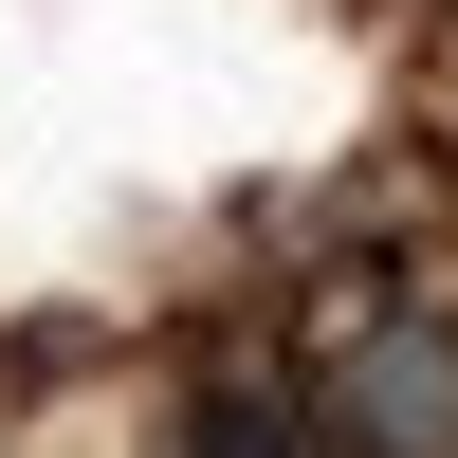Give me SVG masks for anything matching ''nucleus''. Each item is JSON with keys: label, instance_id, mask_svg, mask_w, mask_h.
Here are the masks:
<instances>
[{"label": "nucleus", "instance_id": "nucleus-1", "mask_svg": "<svg viewBox=\"0 0 458 458\" xmlns=\"http://www.w3.org/2000/svg\"><path fill=\"white\" fill-rule=\"evenodd\" d=\"M330 422H349L367 458H458V330L386 312V330L349 349V386H330Z\"/></svg>", "mask_w": 458, "mask_h": 458}, {"label": "nucleus", "instance_id": "nucleus-2", "mask_svg": "<svg viewBox=\"0 0 458 458\" xmlns=\"http://www.w3.org/2000/svg\"><path fill=\"white\" fill-rule=\"evenodd\" d=\"M183 458H312V422H293L276 386H220L202 422H183Z\"/></svg>", "mask_w": 458, "mask_h": 458}]
</instances>
